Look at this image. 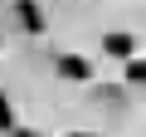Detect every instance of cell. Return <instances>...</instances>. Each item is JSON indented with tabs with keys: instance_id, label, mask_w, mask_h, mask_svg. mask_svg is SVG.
<instances>
[{
	"instance_id": "2",
	"label": "cell",
	"mask_w": 146,
	"mask_h": 137,
	"mask_svg": "<svg viewBox=\"0 0 146 137\" xmlns=\"http://www.w3.org/2000/svg\"><path fill=\"white\" fill-rule=\"evenodd\" d=\"M15 15H20V25H25L29 34H39V30H44V10L34 5V0H20V5H15Z\"/></svg>"
},
{
	"instance_id": "6",
	"label": "cell",
	"mask_w": 146,
	"mask_h": 137,
	"mask_svg": "<svg viewBox=\"0 0 146 137\" xmlns=\"http://www.w3.org/2000/svg\"><path fill=\"white\" fill-rule=\"evenodd\" d=\"M68 137H93V132H68Z\"/></svg>"
},
{
	"instance_id": "3",
	"label": "cell",
	"mask_w": 146,
	"mask_h": 137,
	"mask_svg": "<svg viewBox=\"0 0 146 137\" xmlns=\"http://www.w3.org/2000/svg\"><path fill=\"white\" fill-rule=\"evenodd\" d=\"M102 54H112V59H131L136 44H131V34H102Z\"/></svg>"
},
{
	"instance_id": "1",
	"label": "cell",
	"mask_w": 146,
	"mask_h": 137,
	"mask_svg": "<svg viewBox=\"0 0 146 137\" xmlns=\"http://www.w3.org/2000/svg\"><path fill=\"white\" fill-rule=\"evenodd\" d=\"M58 74H63V79H73V83H88V79H93V68H88V59H83V54H63V59H58Z\"/></svg>"
},
{
	"instance_id": "5",
	"label": "cell",
	"mask_w": 146,
	"mask_h": 137,
	"mask_svg": "<svg viewBox=\"0 0 146 137\" xmlns=\"http://www.w3.org/2000/svg\"><path fill=\"white\" fill-rule=\"evenodd\" d=\"M0 132H10V137L20 132V127H15V113H10V103H5V98H0Z\"/></svg>"
},
{
	"instance_id": "4",
	"label": "cell",
	"mask_w": 146,
	"mask_h": 137,
	"mask_svg": "<svg viewBox=\"0 0 146 137\" xmlns=\"http://www.w3.org/2000/svg\"><path fill=\"white\" fill-rule=\"evenodd\" d=\"M127 83H141L146 88V59H127Z\"/></svg>"
}]
</instances>
